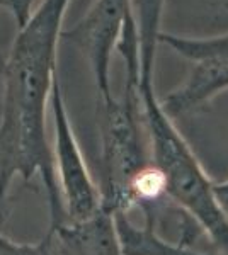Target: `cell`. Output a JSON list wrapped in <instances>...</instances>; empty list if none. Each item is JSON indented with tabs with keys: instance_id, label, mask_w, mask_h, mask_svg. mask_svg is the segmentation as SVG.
<instances>
[{
	"instance_id": "cell-6",
	"label": "cell",
	"mask_w": 228,
	"mask_h": 255,
	"mask_svg": "<svg viewBox=\"0 0 228 255\" xmlns=\"http://www.w3.org/2000/svg\"><path fill=\"white\" fill-rule=\"evenodd\" d=\"M128 24H136L131 0H94L75 26L61 32V38L78 46L87 56L101 102L113 97L111 55Z\"/></svg>"
},
{
	"instance_id": "cell-12",
	"label": "cell",
	"mask_w": 228,
	"mask_h": 255,
	"mask_svg": "<svg viewBox=\"0 0 228 255\" xmlns=\"http://www.w3.org/2000/svg\"><path fill=\"white\" fill-rule=\"evenodd\" d=\"M217 194L220 197V201H222L223 208L228 213V179L223 180V182H217Z\"/></svg>"
},
{
	"instance_id": "cell-5",
	"label": "cell",
	"mask_w": 228,
	"mask_h": 255,
	"mask_svg": "<svg viewBox=\"0 0 228 255\" xmlns=\"http://www.w3.org/2000/svg\"><path fill=\"white\" fill-rule=\"evenodd\" d=\"M49 106H51L53 128H55L53 157H55L65 221H82L101 209V192L82 157L58 75L51 85Z\"/></svg>"
},
{
	"instance_id": "cell-8",
	"label": "cell",
	"mask_w": 228,
	"mask_h": 255,
	"mask_svg": "<svg viewBox=\"0 0 228 255\" xmlns=\"http://www.w3.org/2000/svg\"><path fill=\"white\" fill-rule=\"evenodd\" d=\"M116 230L124 255H206L159 235L152 226H136L126 215H116Z\"/></svg>"
},
{
	"instance_id": "cell-11",
	"label": "cell",
	"mask_w": 228,
	"mask_h": 255,
	"mask_svg": "<svg viewBox=\"0 0 228 255\" xmlns=\"http://www.w3.org/2000/svg\"><path fill=\"white\" fill-rule=\"evenodd\" d=\"M36 0H0V7L10 15L15 27H22L34 10Z\"/></svg>"
},
{
	"instance_id": "cell-2",
	"label": "cell",
	"mask_w": 228,
	"mask_h": 255,
	"mask_svg": "<svg viewBox=\"0 0 228 255\" xmlns=\"http://www.w3.org/2000/svg\"><path fill=\"white\" fill-rule=\"evenodd\" d=\"M140 82L124 80L121 97L101 102V204L111 215L142 209L153 216L167 203L145 131Z\"/></svg>"
},
{
	"instance_id": "cell-3",
	"label": "cell",
	"mask_w": 228,
	"mask_h": 255,
	"mask_svg": "<svg viewBox=\"0 0 228 255\" xmlns=\"http://www.w3.org/2000/svg\"><path fill=\"white\" fill-rule=\"evenodd\" d=\"M140 102L153 165L159 168L167 203L210 238L220 255H228V213L188 139L164 111L153 77H140Z\"/></svg>"
},
{
	"instance_id": "cell-13",
	"label": "cell",
	"mask_w": 228,
	"mask_h": 255,
	"mask_svg": "<svg viewBox=\"0 0 228 255\" xmlns=\"http://www.w3.org/2000/svg\"><path fill=\"white\" fill-rule=\"evenodd\" d=\"M2 10H3V9H2V7H0V12H2ZM3 12H5V10H3ZM0 36H2V29H0ZM3 60H5V53H2V51H0V70H2Z\"/></svg>"
},
{
	"instance_id": "cell-4",
	"label": "cell",
	"mask_w": 228,
	"mask_h": 255,
	"mask_svg": "<svg viewBox=\"0 0 228 255\" xmlns=\"http://www.w3.org/2000/svg\"><path fill=\"white\" fill-rule=\"evenodd\" d=\"M160 43L189 63L184 82L160 99L162 108L172 119L201 113L228 90V32L189 38L162 31Z\"/></svg>"
},
{
	"instance_id": "cell-1",
	"label": "cell",
	"mask_w": 228,
	"mask_h": 255,
	"mask_svg": "<svg viewBox=\"0 0 228 255\" xmlns=\"http://www.w3.org/2000/svg\"><path fill=\"white\" fill-rule=\"evenodd\" d=\"M70 0H41L12 39L0 70V226L9 215L15 177L39 175L48 196L49 228L65 221L53 146L46 134V104L58 75V43Z\"/></svg>"
},
{
	"instance_id": "cell-9",
	"label": "cell",
	"mask_w": 228,
	"mask_h": 255,
	"mask_svg": "<svg viewBox=\"0 0 228 255\" xmlns=\"http://www.w3.org/2000/svg\"><path fill=\"white\" fill-rule=\"evenodd\" d=\"M165 0H131L140 49V77H153Z\"/></svg>"
},
{
	"instance_id": "cell-10",
	"label": "cell",
	"mask_w": 228,
	"mask_h": 255,
	"mask_svg": "<svg viewBox=\"0 0 228 255\" xmlns=\"http://www.w3.org/2000/svg\"><path fill=\"white\" fill-rule=\"evenodd\" d=\"M0 255H56L51 238L44 235L38 244H17L0 233Z\"/></svg>"
},
{
	"instance_id": "cell-7",
	"label": "cell",
	"mask_w": 228,
	"mask_h": 255,
	"mask_svg": "<svg viewBox=\"0 0 228 255\" xmlns=\"http://www.w3.org/2000/svg\"><path fill=\"white\" fill-rule=\"evenodd\" d=\"M46 235L56 255H124L114 215L102 206L82 221H63Z\"/></svg>"
}]
</instances>
